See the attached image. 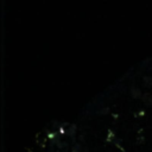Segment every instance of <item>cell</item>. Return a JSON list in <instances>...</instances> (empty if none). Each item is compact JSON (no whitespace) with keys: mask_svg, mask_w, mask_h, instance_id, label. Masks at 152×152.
Segmentation results:
<instances>
[]
</instances>
